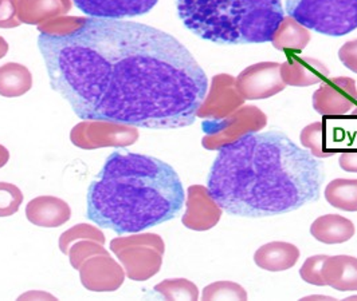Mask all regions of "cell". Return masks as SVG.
<instances>
[{"label": "cell", "mask_w": 357, "mask_h": 301, "mask_svg": "<svg viewBox=\"0 0 357 301\" xmlns=\"http://www.w3.org/2000/svg\"><path fill=\"white\" fill-rule=\"evenodd\" d=\"M155 291L167 300H197L199 298L197 285L185 279L165 280L158 284Z\"/></svg>", "instance_id": "24"}, {"label": "cell", "mask_w": 357, "mask_h": 301, "mask_svg": "<svg viewBox=\"0 0 357 301\" xmlns=\"http://www.w3.org/2000/svg\"><path fill=\"white\" fill-rule=\"evenodd\" d=\"M33 88V75L20 63H6L0 66V95L4 98H18Z\"/></svg>", "instance_id": "21"}, {"label": "cell", "mask_w": 357, "mask_h": 301, "mask_svg": "<svg viewBox=\"0 0 357 301\" xmlns=\"http://www.w3.org/2000/svg\"><path fill=\"white\" fill-rule=\"evenodd\" d=\"M81 282L85 288L94 292H113L124 282V272L109 253L93 254L81 266Z\"/></svg>", "instance_id": "12"}, {"label": "cell", "mask_w": 357, "mask_h": 301, "mask_svg": "<svg viewBox=\"0 0 357 301\" xmlns=\"http://www.w3.org/2000/svg\"><path fill=\"white\" fill-rule=\"evenodd\" d=\"M339 58L347 69L357 74V39L345 43L340 49Z\"/></svg>", "instance_id": "32"}, {"label": "cell", "mask_w": 357, "mask_h": 301, "mask_svg": "<svg viewBox=\"0 0 357 301\" xmlns=\"http://www.w3.org/2000/svg\"><path fill=\"white\" fill-rule=\"evenodd\" d=\"M75 7L89 18L121 19L149 13L159 0H73Z\"/></svg>", "instance_id": "14"}, {"label": "cell", "mask_w": 357, "mask_h": 301, "mask_svg": "<svg viewBox=\"0 0 357 301\" xmlns=\"http://www.w3.org/2000/svg\"><path fill=\"white\" fill-rule=\"evenodd\" d=\"M185 193L175 169L151 156L114 152L88 190V218L117 234L175 218Z\"/></svg>", "instance_id": "3"}, {"label": "cell", "mask_w": 357, "mask_h": 301, "mask_svg": "<svg viewBox=\"0 0 357 301\" xmlns=\"http://www.w3.org/2000/svg\"><path fill=\"white\" fill-rule=\"evenodd\" d=\"M72 209L66 201L53 195H40L26 206L27 220L36 227L59 228L70 220Z\"/></svg>", "instance_id": "15"}, {"label": "cell", "mask_w": 357, "mask_h": 301, "mask_svg": "<svg viewBox=\"0 0 357 301\" xmlns=\"http://www.w3.org/2000/svg\"><path fill=\"white\" fill-rule=\"evenodd\" d=\"M23 202V193L17 185L0 182V217H10L18 212Z\"/></svg>", "instance_id": "26"}, {"label": "cell", "mask_w": 357, "mask_h": 301, "mask_svg": "<svg viewBox=\"0 0 357 301\" xmlns=\"http://www.w3.org/2000/svg\"><path fill=\"white\" fill-rule=\"evenodd\" d=\"M281 76L289 86L307 88L329 76L328 67L314 58L293 56L281 65Z\"/></svg>", "instance_id": "16"}, {"label": "cell", "mask_w": 357, "mask_h": 301, "mask_svg": "<svg viewBox=\"0 0 357 301\" xmlns=\"http://www.w3.org/2000/svg\"><path fill=\"white\" fill-rule=\"evenodd\" d=\"M18 26V0H0V29H15Z\"/></svg>", "instance_id": "31"}, {"label": "cell", "mask_w": 357, "mask_h": 301, "mask_svg": "<svg viewBox=\"0 0 357 301\" xmlns=\"http://www.w3.org/2000/svg\"><path fill=\"white\" fill-rule=\"evenodd\" d=\"M110 248L123 263L128 277L135 282L148 280L160 270L164 241L158 234L148 233L114 238Z\"/></svg>", "instance_id": "6"}, {"label": "cell", "mask_w": 357, "mask_h": 301, "mask_svg": "<svg viewBox=\"0 0 357 301\" xmlns=\"http://www.w3.org/2000/svg\"><path fill=\"white\" fill-rule=\"evenodd\" d=\"M356 101V83L345 76L322 81L320 89L313 94V107L321 115H344Z\"/></svg>", "instance_id": "11"}, {"label": "cell", "mask_w": 357, "mask_h": 301, "mask_svg": "<svg viewBox=\"0 0 357 301\" xmlns=\"http://www.w3.org/2000/svg\"><path fill=\"white\" fill-rule=\"evenodd\" d=\"M8 161H10V152L3 145H0V169L4 165H7Z\"/></svg>", "instance_id": "34"}, {"label": "cell", "mask_w": 357, "mask_h": 301, "mask_svg": "<svg viewBox=\"0 0 357 301\" xmlns=\"http://www.w3.org/2000/svg\"><path fill=\"white\" fill-rule=\"evenodd\" d=\"M325 285L340 292L357 291V259L352 256L326 257L322 266Z\"/></svg>", "instance_id": "17"}, {"label": "cell", "mask_w": 357, "mask_h": 301, "mask_svg": "<svg viewBox=\"0 0 357 301\" xmlns=\"http://www.w3.org/2000/svg\"><path fill=\"white\" fill-rule=\"evenodd\" d=\"M139 136L137 127L132 124L101 120H84L73 127L70 140L81 149L93 150L107 146H130L139 140Z\"/></svg>", "instance_id": "8"}, {"label": "cell", "mask_w": 357, "mask_h": 301, "mask_svg": "<svg viewBox=\"0 0 357 301\" xmlns=\"http://www.w3.org/2000/svg\"><path fill=\"white\" fill-rule=\"evenodd\" d=\"M286 13L324 35L344 36L357 29V0H286Z\"/></svg>", "instance_id": "5"}, {"label": "cell", "mask_w": 357, "mask_h": 301, "mask_svg": "<svg viewBox=\"0 0 357 301\" xmlns=\"http://www.w3.org/2000/svg\"><path fill=\"white\" fill-rule=\"evenodd\" d=\"M85 20L86 18H78V17H59L39 24L38 30L40 34H47V35H66L79 29L85 23Z\"/></svg>", "instance_id": "27"}, {"label": "cell", "mask_w": 357, "mask_h": 301, "mask_svg": "<svg viewBox=\"0 0 357 301\" xmlns=\"http://www.w3.org/2000/svg\"><path fill=\"white\" fill-rule=\"evenodd\" d=\"M325 198L340 211L357 212V179H333L325 188Z\"/></svg>", "instance_id": "23"}, {"label": "cell", "mask_w": 357, "mask_h": 301, "mask_svg": "<svg viewBox=\"0 0 357 301\" xmlns=\"http://www.w3.org/2000/svg\"><path fill=\"white\" fill-rule=\"evenodd\" d=\"M340 166L345 172L357 173V153H344L340 156Z\"/></svg>", "instance_id": "33"}, {"label": "cell", "mask_w": 357, "mask_h": 301, "mask_svg": "<svg viewBox=\"0 0 357 301\" xmlns=\"http://www.w3.org/2000/svg\"><path fill=\"white\" fill-rule=\"evenodd\" d=\"M235 86L243 99H266L285 89L281 65L275 62L257 63L235 78Z\"/></svg>", "instance_id": "9"}, {"label": "cell", "mask_w": 357, "mask_h": 301, "mask_svg": "<svg viewBox=\"0 0 357 301\" xmlns=\"http://www.w3.org/2000/svg\"><path fill=\"white\" fill-rule=\"evenodd\" d=\"M203 300H246V291L236 283L220 282L204 288Z\"/></svg>", "instance_id": "25"}, {"label": "cell", "mask_w": 357, "mask_h": 301, "mask_svg": "<svg viewBox=\"0 0 357 301\" xmlns=\"http://www.w3.org/2000/svg\"><path fill=\"white\" fill-rule=\"evenodd\" d=\"M300 250L284 241H273L262 245L254 254L255 264L268 272H282L297 264Z\"/></svg>", "instance_id": "18"}, {"label": "cell", "mask_w": 357, "mask_h": 301, "mask_svg": "<svg viewBox=\"0 0 357 301\" xmlns=\"http://www.w3.org/2000/svg\"><path fill=\"white\" fill-rule=\"evenodd\" d=\"M324 178L321 162L284 133H251L219 149L207 189L223 211L257 218L317 201Z\"/></svg>", "instance_id": "2"}, {"label": "cell", "mask_w": 357, "mask_h": 301, "mask_svg": "<svg viewBox=\"0 0 357 301\" xmlns=\"http://www.w3.org/2000/svg\"><path fill=\"white\" fill-rule=\"evenodd\" d=\"M268 124L264 111L257 106H242L222 120L203 121L202 145L207 150H219L251 133H258Z\"/></svg>", "instance_id": "7"}, {"label": "cell", "mask_w": 357, "mask_h": 301, "mask_svg": "<svg viewBox=\"0 0 357 301\" xmlns=\"http://www.w3.org/2000/svg\"><path fill=\"white\" fill-rule=\"evenodd\" d=\"M310 42V34L304 26L290 17H285L277 30L271 43L277 50L303 51Z\"/></svg>", "instance_id": "22"}, {"label": "cell", "mask_w": 357, "mask_h": 301, "mask_svg": "<svg viewBox=\"0 0 357 301\" xmlns=\"http://www.w3.org/2000/svg\"><path fill=\"white\" fill-rule=\"evenodd\" d=\"M50 86L81 120L144 129L195 122L208 79L175 36L117 19L86 18L66 35L39 34Z\"/></svg>", "instance_id": "1"}, {"label": "cell", "mask_w": 357, "mask_h": 301, "mask_svg": "<svg viewBox=\"0 0 357 301\" xmlns=\"http://www.w3.org/2000/svg\"><path fill=\"white\" fill-rule=\"evenodd\" d=\"M97 253H107L105 249L102 248V244L101 245H94L89 241H81L78 243L75 247H72V252H69V256H70V263L75 269H79L81 264L89 259L90 256L93 254H97Z\"/></svg>", "instance_id": "30"}, {"label": "cell", "mask_w": 357, "mask_h": 301, "mask_svg": "<svg viewBox=\"0 0 357 301\" xmlns=\"http://www.w3.org/2000/svg\"><path fill=\"white\" fill-rule=\"evenodd\" d=\"M7 53H8V43L6 42L4 38L0 36V59L4 58Z\"/></svg>", "instance_id": "35"}, {"label": "cell", "mask_w": 357, "mask_h": 301, "mask_svg": "<svg viewBox=\"0 0 357 301\" xmlns=\"http://www.w3.org/2000/svg\"><path fill=\"white\" fill-rule=\"evenodd\" d=\"M310 234L328 245L342 244L355 236V225L351 220L339 214H325L310 225Z\"/></svg>", "instance_id": "20"}, {"label": "cell", "mask_w": 357, "mask_h": 301, "mask_svg": "<svg viewBox=\"0 0 357 301\" xmlns=\"http://www.w3.org/2000/svg\"><path fill=\"white\" fill-rule=\"evenodd\" d=\"M183 24L218 44L271 42L285 18L282 0H178Z\"/></svg>", "instance_id": "4"}, {"label": "cell", "mask_w": 357, "mask_h": 301, "mask_svg": "<svg viewBox=\"0 0 357 301\" xmlns=\"http://www.w3.org/2000/svg\"><path fill=\"white\" fill-rule=\"evenodd\" d=\"M301 143L312 152L314 157L328 158L332 156V153L325 152L322 146V122L306 126L301 131Z\"/></svg>", "instance_id": "28"}, {"label": "cell", "mask_w": 357, "mask_h": 301, "mask_svg": "<svg viewBox=\"0 0 357 301\" xmlns=\"http://www.w3.org/2000/svg\"><path fill=\"white\" fill-rule=\"evenodd\" d=\"M72 6L73 0H18V18L24 24H42L65 17Z\"/></svg>", "instance_id": "19"}, {"label": "cell", "mask_w": 357, "mask_h": 301, "mask_svg": "<svg viewBox=\"0 0 357 301\" xmlns=\"http://www.w3.org/2000/svg\"><path fill=\"white\" fill-rule=\"evenodd\" d=\"M243 98L235 86V78L227 74L215 75L210 91L197 110V118L204 121L222 120L243 105Z\"/></svg>", "instance_id": "10"}, {"label": "cell", "mask_w": 357, "mask_h": 301, "mask_svg": "<svg viewBox=\"0 0 357 301\" xmlns=\"http://www.w3.org/2000/svg\"><path fill=\"white\" fill-rule=\"evenodd\" d=\"M328 256H312L304 263V266L300 269V276L305 283L324 286L325 282L322 277V266Z\"/></svg>", "instance_id": "29"}, {"label": "cell", "mask_w": 357, "mask_h": 301, "mask_svg": "<svg viewBox=\"0 0 357 301\" xmlns=\"http://www.w3.org/2000/svg\"><path fill=\"white\" fill-rule=\"evenodd\" d=\"M185 214L181 221L192 231H208L214 228L222 217V208L216 204L206 186L194 185L187 190Z\"/></svg>", "instance_id": "13"}]
</instances>
